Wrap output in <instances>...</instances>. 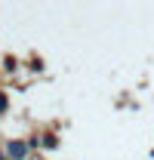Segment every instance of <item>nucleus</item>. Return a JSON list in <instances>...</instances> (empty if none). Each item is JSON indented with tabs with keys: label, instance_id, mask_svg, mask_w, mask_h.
I'll return each mask as SVG.
<instances>
[{
	"label": "nucleus",
	"instance_id": "nucleus-4",
	"mask_svg": "<svg viewBox=\"0 0 154 160\" xmlns=\"http://www.w3.org/2000/svg\"><path fill=\"white\" fill-rule=\"evenodd\" d=\"M28 71L40 74V71H43V59H40V56H31V62H28Z\"/></svg>",
	"mask_w": 154,
	"mask_h": 160
},
{
	"label": "nucleus",
	"instance_id": "nucleus-2",
	"mask_svg": "<svg viewBox=\"0 0 154 160\" xmlns=\"http://www.w3.org/2000/svg\"><path fill=\"white\" fill-rule=\"evenodd\" d=\"M59 145H62V142H59V132H56V129L40 132V148H43V151H59Z\"/></svg>",
	"mask_w": 154,
	"mask_h": 160
},
{
	"label": "nucleus",
	"instance_id": "nucleus-7",
	"mask_svg": "<svg viewBox=\"0 0 154 160\" xmlns=\"http://www.w3.org/2000/svg\"><path fill=\"white\" fill-rule=\"evenodd\" d=\"M0 160H9V157H6V151H3V148H0Z\"/></svg>",
	"mask_w": 154,
	"mask_h": 160
},
{
	"label": "nucleus",
	"instance_id": "nucleus-5",
	"mask_svg": "<svg viewBox=\"0 0 154 160\" xmlns=\"http://www.w3.org/2000/svg\"><path fill=\"white\" fill-rule=\"evenodd\" d=\"M6 111H9V92H6V89H0V117H3Z\"/></svg>",
	"mask_w": 154,
	"mask_h": 160
},
{
	"label": "nucleus",
	"instance_id": "nucleus-1",
	"mask_svg": "<svg viewBox=\"0 0 154 160\" xmlns=\"http://www.w3.org/2000/svg\"><path fill=\"white\" fill-rule=\"evenodd\" d=\"M3 151H6L9 160H28V157H31L28 139H6V142H3Z\"/></svg>",
	"mask_w": 154,
	"mask_h": 160
},
{
	"label": "nucleus",
	"instance_id": "nucleus-6",
	"mask_svg": "<svg viewBox=\"0 0 154 160\" xmlns=\"http://www.w3.org/2000/svg\"><path fill=\"white\" fill-rule=\"evenodd\" d=\"M28 148H31V151H40V132L28 136Z\"/></svg>",
	"mask_w": 154,
	"mask_h": 160
},
{
	"label": "nucleus",
	"instance_id": "nucleus-8",
	"mask_svg": "<svg viewBox=\"0 0 154 160\" xmlns=\"http://www.w3.org/2000/svg\"><path fill=\"white\" fill-rule=\"evenodd\" d=\"M28 160H40V157H34V154H31V157H28Z\"/></svg>",
	"mask_w": 154,
	"mask_h": 160
},
{
	"label": "nucleus",
	"instance_id": "nucleus-3",
	"mask_svg": "<svg viewBox=\"0 0 154 160\" xmlns=\"http://www.w3.org/2000/svg\"><path fill=\"white\" fill-rule=\"evenodd\" d=\"M19 71V59L16 56H3V74H16Z\"/></svg>",
	"mask_w": 154,
	"mask_h": 160
}]
</instances>
